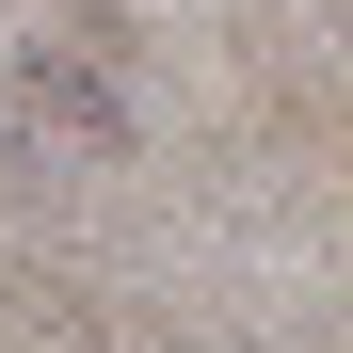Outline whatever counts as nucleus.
Listing matches in <instances>:
<instances>
[{
    "instance_id": "obj_1",
    "label": "nucleus",
    "mask_w": 353,
    "mask_h": 353,
    "mask_svg": "<svg viewBox=\"0 0 353 353\" xmlns=\"http://www.w3.org/2000/svg\"><path fill=\"white\" fill-rule=\"evenodd\" d=\"M17 81H32V112H65V129H81V145H129V112H112V81L81 65V48H32V65H17Z\"/></svg>"
}]
</instances>
